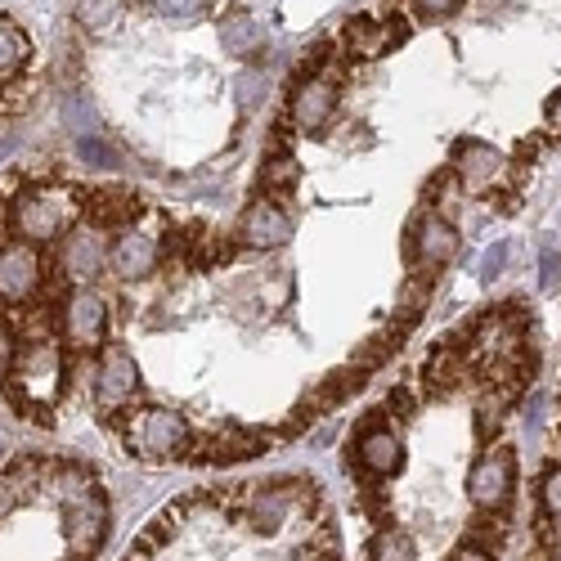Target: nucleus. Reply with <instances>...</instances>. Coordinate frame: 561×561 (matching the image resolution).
<instances>
[{"label": "nucleus", "mask_w": 561, "mask_h": 561, "mask_svg": "<svg viewBox=\"0 0 561 561\" xmlns=\"http://www.w3.org/2000/svg\"><path fill=\"white\" fill-rule=\"evenodd\" d=\"M122 561H342V543L319 485L278 477L175 499Z\"/></svg>", "instance_id": "obj_1"}, {"label": "nucleus", "mask_w": 561, "mask_h": 561, "mask_svg": "<svg viewBox=\"0 0 561 561\" xmlns=\"http://www.w3.org/2000/svg\"><path fill=\"white\" fill-rule=\"evenodd\" d=\"M113 526L100 472L81 458L0 462V561H95Z\"/></svg>", "instance_id": "obj_2"}, {"label": "nucleus", "mask_w": 561, "mask_h": 561, "mask_svg": "<svg viewBox=\"0 0 561 561\" xmlns=\"http://www.w3.org/2000/svg\"><path fill=\"white\" fill-rule=\"evenodd\" d=\"M85 216V198L59 180H23L5 198V229L36 248L59 243Z\"/></svg>", "instance_id": "obj_3"}, {"label": "nucleus", "mask_w": 561, "mask_h": 561, "mask_svg": "<svg viewBox=\"0 0 561 561\" xmlns=\"http://www.w3.org/2000/svg\"><path fill=\"white\" fill-rule=\"evenodd\" d=\"M64 387H68V346L59 337L27 342L14 359V373L5 378L14 409L27 413L41 427H50V413L64 400Z\"/></svg>", "instance_id": "obj_4"}, {"label": "nucleus", "mask_w": 561, "mask_h": 561, "mask_svg": "<svg viewBox=\"0 0 561 561\" xmlns=\"http://www.w3.org/2000/svg\"><path fill=\"white\" fill-rule=\"evenodd\" d=\"M126 449L139 454L145 462H175L194 454V427L184 423L175 409H139L135 417H126Z\"/></svg>", "instance_id": "obj_5"}, {"label": "nucleus", "mask_w": 561, "mask_h": 561, "mask_svg": "<svg viewBox=\"0 0 561 561\" xmlns=\"http://www.w3.org/2000/svg\"><path fill=\"white\" fill-rule=\"evenodd\" d=\"M382 409H373L359 432H355V445H351V467L359 472V481H373V485H382L391 481L400 467H404V440L396 436V427L382 423Z\"/></svg>", "instance_id": "obj_6"}, {"label": "nucleus", "mask_w": 561, "mask_h": 561, "mask_svg": "<svg viewBox=\"0 0 561 561\" xmlns=\"http://www.w3.org/2000/svg\"><path fill=\"white\" fill-rule=\"evenodd\" d=\"M55 333L68 351H95L108 337V301L95 288H68L55 314Z\"/></svg>", "instance_id": "obj_7"}, {"label": "nucleus", "mask_w": 561, "mask_h": 561, "mask_svg": "<svg viewBox=\"0 0 561 561\" xmlns=\"http://www.w3.org/2000/svg\"><path fill=\"white\" fill-rule=\"evenodd\" d=\"M45 288V256L27 239H0V314L10 306H32Z\"/></svg>", "instance_id": "obj_8"}, {"label": "nucleus", "mask_w": 561, "mask_h": 561, "mask_svg": "<svg viewBox=\"0 0 561 561\" xmlns=\"http://www.w3.org/2000/svg\"><path fill=\"white\" fill-rule=\"evenodd\" d=\"M108 239L95 225H77L59 239V278L68 288H95V278L108 270Z\"/></svg>", "instance_id": "obj_9"}, {"label": "nucleus", "mask_w": 561, "mask_h": 561, "mask_svg": "<svg viewBox=\"0 0 561 561\" xmlns=\"http://www.w3.org/2000/svg\"><path fill=\"white\" fill-rule=\"evenodd\" d=\"M512 485H517V458L503 445L485 449L472 462V472H467V499H472L477 512H503L512 499Z\"/></svg>", "instance_id": "obj_10"}, {"label": "nucleus", "mask_w": 561, "mask_h": 561, "mask_svg": "<svg viewBox=\"0 0 561 561\" xmlns=\"http://www.w3.org/2000/svg\"><path fill=\"white\" fill-rule=\"evenodd\" d=\"M90 391H95L100 413H122L139 396V368H135V359H130L126 346H104L100 351L95 382H90Z\"/></svg>", "instance_id": "obj_11"}, {"label": "nucleus", "mask_w": 561, "mask_h": 561, "mask_svg": "<svg viewBox=\"0 0 561 561\" xmlns=\"http://www.w3.org/2000/svg\"><path fill=\"white\" fill-rule=\"evenodd\" d=\"M333 113H337V77L310 72V77L293 90V104H288L293 126L306 130V135H314V130H323V126L333 122Z\"/></svg>", "instance_id": "obj_12"}, {"label": "nucleus", "mask_w": 561, "mask_h": 561, "mask_svg": "<svg viewBox=\"0 0 561 561\" xmlns=\"http://www.w3.org/2000/svg\"><path fill=\"white\" fill-rule=\"evenodd\" d=\"M293 239V220L274 198H256L239 220V243L252 252H274Z\"/></svg>", "instance_id": "obj_13"}, {"label": "nucleus", "mask_w": 561, "mask_h": 561, "mask_svg": "<svg viewBox=\"0 0 561 561\" xmlns=\"http://www.w3.org/2000/svg\"><path fill=\"white\" fill-rule=\"evenodd\" d=\"M162 261V243L145 229H122V239L108 252V270L122 278V284H135V278H149Z\"/></svg>", "instance_id": "obj_14"}, {"label": "nucleus", "mask_w": 561, "mask_h": 561, "mask_svg": "<svg viewBox=\"0 0 561 561\" xmlns=\"http://www.w3.org/2000/svg\"><path fill=\"white\" fill-rule=\"evenodd\" d=\"M458 252V229L445 211H427L413 229V256L423 270H445Z\"/></svg>", "instance_id": "obj_15"}, {"label": "nucleus", "mask_w": 561, "mask_h": 561, "mask_svg": "<svg viewBox=\"0 0 561 561\" xmlns=\"http://www.w3.org/2000/svg\"><path fill=\"white\" fill-rule=\"evenodd\" d=\"M449 171L467 184V190H490L494 180H503V153L490 149L485 139H458Z\"/></svg>", "instance_id": "obj_16"}, {"label": "nucleus", "mask_w": 561, "mask_h": 561, "mask_svg": "<svg viewBox=\"0 0 561 561\" xmlns=\"http://www.w3.org/2000/svg\"><path fill=\"white\" fill-rule=\"evenodd\" d=\"M400 41H404V23L400 19H355L346 27V36H342L351 59H382L387 50H396Z\"/></svg>", "instance_id": "obj_17"}, {"label": "nucleus", "mask_w": 561, "mask_h": 561, "mask_svg": "<svg viewBox=\"0 0 561 561\" xmlns=\"http://www.w3.org/2000/svg\"><path fill=\"white\" fill-rule=\"evenodd\" d=\"M139 216H145V203H139V194L130 190H95V194H85V220L95 225V229H130Z\"/></svg>", "instance_id": "obj_18"}, {"label": "nucleus", "mask_w": 561, "mask_h": 561, "mask_svg": "<svg viewBox=\"0 0 561 561\" xmlns=\"http://www.w3.org/2000/svg\"><path fill=\"white\" fill-rule=\"evenodd\" d=\"M220 45H225L233 59L256 55V50H261V23H256L252 14H229V19L220 23Z\"/></svg>", "instance_id": "obj_19"}, {"label": "nucleus", "mask_w": 561, "mask_h": 561, "mask_svg": "<svg viewBox=\"0 0 561 561\" xmlns=\"http://www.w3.org/2000/svg\"><path fill=\"white\" fill-rule=\"evenodd\" d=\"M27 55H32L27 36L19 27H10V23H0V81H10L27 64Z\"/></svg>", "instance_id": "obj_20"}, {"label": "nucleus", "mask_w": 561, "mask_h": 561, "mask_svg": "<svg viewBox=\"0 0 561 561\" xmlns=\"http://www.w3.org/2000/svg\"><path fill=\"white\" fill-rule=\"evenodd\" d=\"M297 175H301V167L288 153H270L265 167H261V190L265 194H288L297 184Z\"/></svg>", "instance_id": "obj_21"}, {"label": "nucleus", "mask_w": 561, "mask_h": 561, "mask_svg": "<svg viewBox=\"0 0 561 561\" xmlns=\"http://www.w3.org/2000/svg\"><path fill=\"white\" fill-rule=\"evenodd\" d=\"M81 23L85 27H95V32H108L113 23H117V14H122V0H81Z\"/></svg>", "instance_id": "obj_22"}, {"label": "nucleus", "mask_w": 561, "mask_h": 561, "mask_svg": "<svg viewBox=\"0 0 561 561\" xmlns=\"http://www.w3.org/2000/svg\"><path fill=\"white\" fill-rule=\"evenodd\" d=\"M149 5H153V14H162L171 23H194V19H203L207 0H149Z\"/></svg>", "instance_id": "obj_23"}, {"label": "nucleus", "mask_w": 561, "mask_h": 561, "mask_svg": "<svg viewBox=\"0 0 561 561\" xmlns=\"http://www.w3.org/2000/svg\"><path fill=\"white\" fill-rule=\"evenodd\" d=\"M539 507H543V517L561 526V467H552V472L543 477L539 485Z\"/></svg>", "instance_id": "obj_24"}, {"label": "nucleus", "mask_w": 561, "mask_h": 561, "mask_svg": "<svg viewBox=\"0 0 561 561\" xmlns=\"http://www.w3.org/2000/svg\"><path fill=\"white\" fill-rule=\"evenodd\" d=\"M14 359H19V333H14V323L0 314V387H5V378L14 373Z\"/></svg>", "instance_id": "obj_25"}, {"label": "nucleus", "mask_w": 561, "mask_h": 561, "mask_svg": "<svg viewBox=\"0 0 561 561\" xmlns=\"http://www.w3.org/2000/svg\"><path fill=\"white\" fill-rule=\"evenodd\" d=\"M77 153H81V162H90V167H104V171L117 167V153L104 145V139H77Z\"/></svg>", "instance_id": "obj_26"}, {"label": "nucleus", "mask_w": 561, "mask_h": 561, "mask_svg": "<svg viewBox=\"0 0 561 561\" xmlns=\"http://www.w3.org/2000/svg\"><path fill=\"white\" fill-rule=\"evenodd\" d=\"M239 100H243V108H256L265 100V77L261 72H243L239 77Z\"/></svg>", "instance_id": "obj_27"}, {"label": "nucleus", "mask_w": 561, "mask_h": 561, "mask_svg": "<svg viewBox=\"0 0 561 561\" xmlns=\"http://www.w3.org/2000/svg\"><path fill=\"white\" fill-rule=\"evenodd\" d=\"M462 5V0H413V14L417 19H445V14H454Z\"/></svg>", "instance_id": "obj_28"}, {"label": "nucleus", "mask_w": 561, "mask_h": 561, "mask_svg": "<svg viewBox=\"0 0 561 561\" xmlns=\"http://www.w3.org/2000/svg\"><path fill=\"white\" fill-rule=\"evenodd\" d=\"M445 561H499V552H490V548H477V543H458Z\"/></svg>", "instance_id": "obj_29"}, {"label": "nucleus", "mask_w": 561, "mask_h": 561, "mask_svg": "<svg viewBox=\"0 0 561 561\" xmlns=\"http://www.w3.org/2000/svg\"><path fill=\"white\" fill-rule=\"evenodd\" d=\"M539 278H543V288H557V278H561V256L557 252H543V261H539Z\"/></svg>", "instance_id": "obj_30"}, {"label": "nucleus", "mask_w": 561, "mask_h": 561, "mask_svg": "<svg viewBox=\"0 0 561 561\" xmlns=\"http://www.w3.org/2000/svg\"><path fill=\"white\" fill-rule=\"evenodd\" d=\"M503 256H507V248H494V252H485V261H481V270L494 278L499 270H503Z\"/></svg>", "instance_id": "obj_31"}, {"label": "nucleus", "mask_w": 561, "mask_h": 561, "mask_svg": "<svg viewBox=\"0 0 561 561\" xmlns=\"http://www.w3.org/2000/svg\"><path fill=\"white\" fill-rule=\"evenodd\" d=\"M548 126H552V130L561 135V90H557V95L548 100Z\"/></svg>", "instance_id": "obj_32"}, {"label": "nucleus", "mask_w": 561, "mask_h": 561, "mask_svg": "<svg viewBox=\"0 0 561 561\" xmlns=\"http://www.w3.org/2000/svg\"><path fill=\"white\" fill-rule=\"evenodd\" d=\"M543 543H548L543 557H548V561H561V530H557V535H543Z\"/></svg>", "instance_id": "obj_33"}]
</instances>
